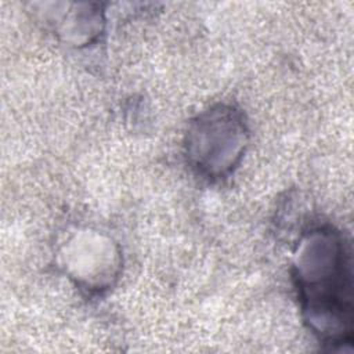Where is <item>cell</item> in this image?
<instances>
[{
    "mask_svg": "<svg viewBox=\"0 0 354 354\" xmlns=\"http://www.w3.org/2000/svg\"><path fill=\"white\" fill-rule=\"evenodd\" d=\"M248 144L242 113L230 105H216L189 124L185 151L189 163L209 178H221L241 160Z\"/></svg>",
    "mask_w": 354,
    "mask_h": 354,
    "instance_id": "2",
    "label": "cell"
},
{
    "mask_svg": "<svg viewBox=\"0 0 354 354\" xmlns=\"http://www.w3.org/2000/svg\"><path fill=\"white\" fill-rule=\"evenodd\" d=\"M293 275L308 328L325 344L351 342V271L339 232L317 228L301 241Z\"/></svg>",
    "mask_w": 354,
    "mask_h": 354,
    "instance_id": "1",
    "label": "cell"
}]
</instances>
